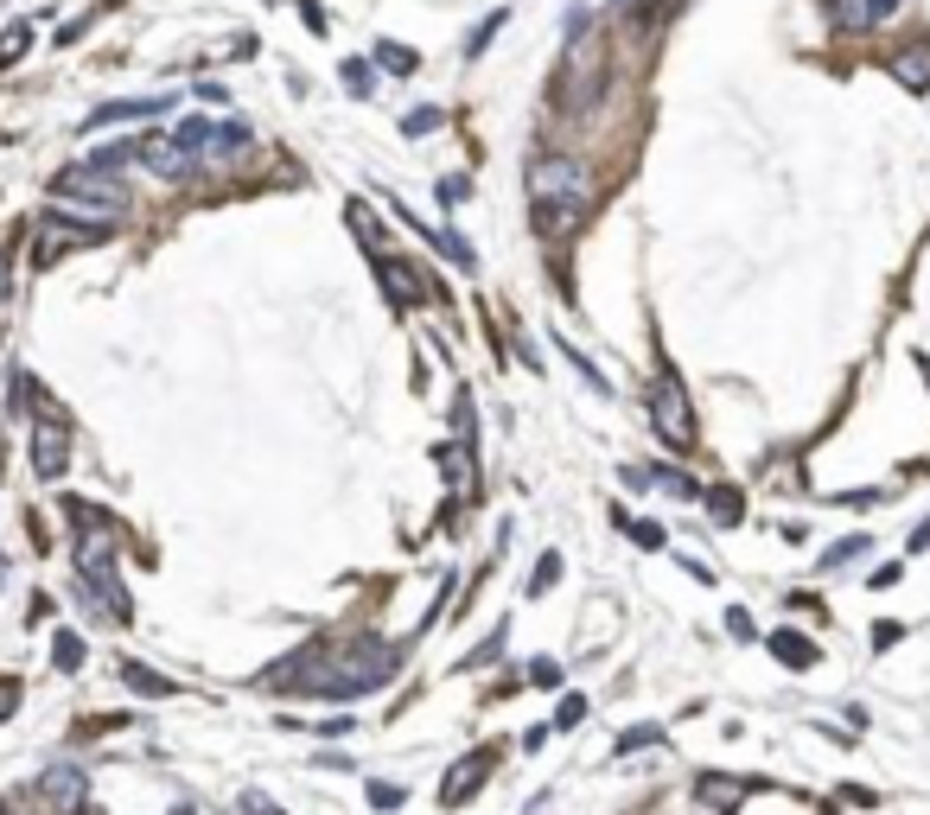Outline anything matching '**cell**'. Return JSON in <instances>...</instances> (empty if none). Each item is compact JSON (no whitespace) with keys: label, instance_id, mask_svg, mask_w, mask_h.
Returning a JSON list of instances; mask_svg holds the SVG:
<instances>
[{"label":"cell","instance_id":"obj_6","mask_svg":"<svg viewBox=\"0 0 930 815\" xmlns=\"http://www.w3.org/2000/svg\"><path fill=\"white\" fill-rule=\"evenodd\" d=\"M599 71H606V45L574 39V51H567V96H574V109H593L599 102Z\"/></svg>","mask_w":930,"mask_h":815},{"label":"cell","instance_id":"obj_2","mask_svg":"<svg viewBox=\"0 0 930 815\" xmlns=\"http://www.w3.org/2000/svg\"><path fill=\"white\" fill-rule=\"evenodd\" d=\"M51 198H83V204H96V211H109V217L122 211V204H134L122 172H115V166H96V160H90V166H64L58 179H51Z\"/></svg>","mask_w":930,"mask_h":815},{"label":"cell","instance_id":"obj_18","mask_svg":"<svg viewBox=\"0 0 930 815\" xmlns=\"http://www.w3.org/2000/svg\"><path fill=\"white\" fill-rule=\"evenodd\" d=\"M421 236L434 242V249H440V255H446V262H453V268H465V274L478 268V255H472V242H465V236H453V230H421Z\"/></svg>","mask_w":930,"mask_h":815},{"label":"cell","instance_id":"obj_25","mask_svg":"<svg viewBox=\"0 0 930 815\" xmlns=\"http://www.w3.org/2000/svg\"><path fill=\"white\" fill-rule=\"evenodd\" d=\"M867 548H873V542H867V535H848V542H835V548H822V567H848V561H854V554H867Z\"/></svg>","mask_w":930,"mask_h":815},{"label":"cell","instance_id":"obj_21","mask_svg":"<svg viewBox=\"0 0 930 815\" xmlns=\"http://www.w3.org/2000/svg\"><path fill=\"white\" fill-rule=\"evenodd\" d=\"M51 663H58L64 675L83 669V637H77V631H58V637H51Z\"/></svg>","mask_w":930,"mask_h":815},{"label":"cell","instance_id":"obj_15","mask_svg":"<svg viewBox=\"0 0 930 815\" xmlns=\"http://www.w3.org/2000/svg\"><path fill=\"white\" fill-rule=\"evenodd\" d=\"M829 20L841 32H873V26H880V13H873V0H829Z\"/></svg>","mask_w":930,"mask_h":815},{"label":"cell","instance_id":"obj_39","mask_svg":"<svg viewBox=\"0 0 930 815\" xmlns=\"http://www.w3.org/2000/svg\"><path fill=\"white\" fill-rule=\"evenodd\" d=\"M911 548H930V516H924L918 529H911Z\"/></svg>","mask_w":930,"mask_h":815},{"label":"cell","instance_id":"obj_33","mask_svg":"<svg viewBox=\"0 0 930 815\" xmlns=\"http://www.w3.org/2000/svg\"><path fill=\"white\" fill-rule=\"evenodd\" d=\"M497 26H504V13H491V20H485V26H478V32H472V39H465V58H478V51H485V45L497 39Z\"/></svg>","mask_w":930,"mask_h":815},{"label":"cell","instance_id":"obj_23","mask_svg":"<svg viewBox=\"0 0 930 815\" xmlns=\"http://www.w3.org/2000/svg\"><path fill=\"white\" fill-rule=\"evenodd\" d=\"M338 77H344V90H351L357 102H364V96L376 90V71H370V64H364V58H344V71H338Z\"/></svg>","mask_w":930,"mask_h":815},{"label":"cell","instance_id":"obj_7","mask_svg":"<svg viewBox=\"0 0 930 815\" xmlns=\"http://www.w3.org/2000/svg\"><path fill=\"white\" fill-rule=\"evenodd\" d=\"M39 796L51 803V815H83V803H90V777H83V765H45Z\"/></svg>","mask_w":930,"mask_h":815},{"label":"cell","instance_id":"obj_27","mask_svg":"<svg viewBox=\"0 0 930 815\" xmlns=\"http://www.w3.org/2000/svg\"><path fill=\"white\" fill-rule=\"evenodd\" d=\"M179 147H192V153H198V147H211V121H204V115L179 121Z\"/></svg>","mask_w":930,"mask_h":815},{"label":"cell","instance_id":"obj_5","mask_svg":"<svg viewBox=\"0 0 930 815\" xmlns=\"http://www.w3.org/2000/svg\"><path fill=\"white\" fill-rule=\"evenodd\" d=\"M109 236V223H83V217H58L51 211L45 223H39V242H32V262L39 268H51L64 249H90V242H102Z\"/></svg>","mask_w":930,"mask_h":815},{"label":"cell","instance_id":"obj_37","mask_svg":"<svg viewBox=\"0 0 930 815\" xmlns=\"http://www.w3.org/2000/svg\"><path fill=\"white\" fill-rule=\"evenodd\" d=\"M370 803L376 809H395V803H402V790H395V784H370Z\"/></svg>","mask_w":930,"mask_h":815},{"label":"cell","instance_id":"obj_9","mask_svg":"<svg viewBox=\"0 0 930 815\" xmlns=\"http://www.w3.org/2000/svg\"><path fill=\"white\" fill-rule=\"evenodd\" d=\"M376 287H383L389 306H415V300H421V274L408 268L395 249H376Z\"/></svg>","mask_w":930,"mask_h":815},{"label":"cell","instance_id":"obj_40","mask_svg":"<svg viewBox=\"0 0 930 815\" xmlns=\"http://www.w3.org/2000/svg\"><path fill=\"white\" fill-rule=\"evenodd\" d=\"M873 13H880V20H886V13H899V0H873Z\"/></svg>","mask_w":930,"mask_h":815},{"label":"cell","instance_id":"obj_26","mask_svg":"<svg viewBox=\"0 0 930 815\" xmlns=\"http://www.w3.org/2000/svg\"><path fill=\"white\" fill-rule=\"evenodd\" d=\"M580 720H587V695H561V707H555V733H574Z\"/></svg>","mask_w":930,"mask_h":815},{"label":"cell","instance_id":"obj_35","mask_svg":"<svg viewBox=\"0 0 930 815\" xmlns=\"http://www.w3.org/2000/svg\"><path fill=\"white\" fill-rule=\"evenodd\" d=\"M243 815H281V803H268L262 790H243Z\"/></svg>","mask_w":930,"mask_h":815},{"label":"cell","instance_id":"obj_12","mask_svg":"<svg viewBox=\"0 0 930 815\" xmlns=\"http://www.w3.org/2000/svg\"><path fill=\"white\" fill-rule=\"evenodd\" d=\"M147 166H153V179H192L198 172V153L192 147H179V141H147Z\"/></svg>","mask_w":930,"mask_h":815},{"label":"cell","instance_id":"obj_10","mask_svg":"<svg viewBox=\"0 0 930 815\" xmlns=\"http://www.w3.org/2000/svg\"><path fill=\"white\" fill-rule=\"evenodd\" d=\"M886 71H892V83H899V90H911V96H924L930 90V45L918 39V45H899L886 58Z\"/></svg>","mask_w":930,"mask_h":815},{"label":"cell","instance_id":"obj_41","mask_svg":"<svg viewBox=\"0 0 930 815\" xmlns=\"http://www.w3.org/2000/svg\"><path fill=\"white\" fill-rule=\"evenodd\" d=\"M918 370H924V376H930V357H918Z\"/></svg>","mask_w":930,"mask_h":815},{"label":"cell","instance_id":"obj_36","mask_svg":"<svg viewBox=\"0 0 930 815\" xmlns=\"http://www.w3.org/2000/svg\"><path fill=\"white\" fill-rule=\"evenodd\" d=\"M529 682H542V688H555V682H561V663H548V656H536V669H529Z\"/></svg>","mask_w":930,"mask_h":815},{"label":"cell","instance_id":"obj_20","mask_svg":"<svg viewBox=\"0 0 930 815\" xmlns=\"http://www.w3.org/2000/svg\"><path fill=\"white\" fill-rule=\"evenodd\" d=\"M243 147H249V128H243V121H223V128H211V153H217V160H243Z\"/></svg>","mask_w":930,"mask_h":815},{"label":"cell","instance_id":"obj_24","mask_svg":"<svg viewBox=\"0 0 930 815\" xmlns=\"http://www.w3.org/2000/svg\"><path fill=\"white\" fill-rule=\"evenodd\" d=\"M657 739H663V726H631V733H618L612 752H618V758H631V752H650Z\"/></svg>","mask_w":930,"mask_h":815},{"label":"cell","instance_id":"obj_11","mask_svg":"<svg viewBox=\"0 0 930 815\" xmlns=\"http://www.w3.org/2000/svg\"><path fill=\"white\" fill-rule=\"evenodd\" d=\"M172 109V96H122V102H102V109H90V121L83 128H109V121H147V115H166Z\"/></svg>","mask_w":930,"mask_h":815},{"label":"cell","instance_id":"obj_16","mask_svg":"<svg viewBox=\"0 0 930 815\" xmlns=\"http://www.w3.org/2000/svg\"><path fill=\"white\" fill-rule=\"evenodd\" d=\"M765 644H771V656H784L790 669H809V663H816V644H809L803 631H771Z\"/></svg>","mask_w":930,"mask_h":815},{"label":"cell","instance_id":"obj_42","mask_svg":"<svg viewBox=\"0 0 930 815\" xmlns=\"http://www.w3.org/2000/svg\"><path fill=\"white\" fill-rule=\"evenodd\" d=\"M0 561H7V554H0ZM0 580H7V567H0Z\"/></svg>","mask_w":930,"mask_h":815},{"label":"cell","instance_id":"obj_4","mask_svg":"<svg viewBox=\"0 0 930 815\" xmlns=\"http://www.w3.org/2000/svg\"><path fill=\"white\" fill-rule=\"evenodd\" d=\"M650 427H657L676 453L695 446V408H688V389L676 376H657V383H650Z\"/></svg>","mask_w":930,"mask_h":815},{"label":"cell","instance_id":"obj_22","mask_svg":"<svg viewBox=\"0 0 930 815\" xmlns=\"http://www.w3.org/2000/svg\"><path fill=\"white\" fill-rule=\"evenodd\" d=\"M376 64H383V71H395V77H408V71H415V64H421V58H415V51H408V45L383 39V45H376Z\"/></svg>","mask_w":930,"mask_h":815},{"label":"cell","instance_id":"obj_1","mask_svg":"<svg viewBox=\"0 0 930 815\" xmlns=\"http://www.w3.org/2000/svg\"><path fill=\"white\" fill-rule=\"evenodd\" d=\"M395 675V650H383V644H364L357 637L351 650H338V656H313V669H300L294 682L306 688V695H376Z\"/></svg>","mask_w":930,"mask_h":815},{"label":"cell","instance_id":"obj_32","mask_svg":"<svg viewBox=\"0 0 930 815\" xmlns=\"http://www.w3.org/2000/svg\"><path fill=\"white\" fill-rule=\"evenodd\" d=\"M465 192H472V179H465V172H446V179H440V204H446V211H453Z\"/></svg>","mask_w":930,"mask_h":815},{"label":"cell","instance_id":"obj_29","mask_svg":"<svg viewBox=\"0 0 930 815\" xmlns=\"http://www.w3.org/2000/svg\"><path fill=\"white\" fill-rule=\"evenodd\" d=\"M650 478H657V484H663V491H669V497H701V491H695V478H682V472H669V465H657V472H650Z\"/></svg>","mask_w":930,"mask_h":815},{"label":"cell","instance_id":"obj_34","mask_svg":"<svg viewBox=\"0 0 930 815\" xmlns=\"http://www.w3.org/2000/svg\"><path fill=\"white\" fill-rule=\"evenodd\" d=\"M625 535L637 548H663V523H625Z\"/></svg>","mask_w":930,"mask_h":815},{"label":"cell","instance_id":"obj_38","mask_svg":"<svg viewBox=\"0 0 930 815\" xmlns=\"http://www.w3.org/2000/svg\"><path fill=\"white\" fill-rule=\"evenodd\" d=\"M899 644V624H873V650H892Z\"/></svg>","mask_w":930,"mask_h":815},{"label":"cell","instance_id":"obj_8","mask_svg":"<svg viewBox=\"0 0 930 815\" xmlns=\"http://www.w3.org/2000/svg\"><path fill=\"white\" fill-rule=\"evenodd\" d=\"M64 465H71V433L51 421V414H39V421H32V472L58 478Z\"/></svg>","mask_w":930,"mask_h":815},{"label":"cell","instance_id":"obj_3","mask_svg":"<svg viewBox=\"0 0 930 815\" xmlns=\"http://www.w3.org/2000/svg\"><path fill=\"white\" fill-rule=\"evenodd\" d=\"M529 198L536 204H561V198H587V160L580 153H536L523 172Z\"/></svg>","mask_w":930,"mask_h":815},{"label":"cell","instance_id":"obj_28","mask_svg":"<svg viewBox=\"0 0 930 815\" xmlns=\"http://www.w3.org/2000/svg\"><path fill=\"white\" fill-rule=\"evenodd\" d=\"M440 121H446L440 109H415V115H402V134H408V141H415V134H434Z\"/></svg>","mask_w":930,"mask_h":815},{"label":"cell","instance_id":"obj_30","mask_svg":"<svg viewBox=\"0 0 930 815\" xmlns=\"http://www.w3.org/2000/svg\"><path fill=\"white\" fill-rule=\"evenodd\" d=\"M26 39H32L26 26H7V32H0V64H20V51H26Z\"/></svg>","mask_w":930,"mask_h":815},{"label":"cell","instance_id":"obj_17","mask_svg":"<svg viewBox=\"0 0 930 815\" xmlns=\"http://www.w3.org/2000/svg\"><path fill=\"white\" fill-rule=\"evenodd\" d=\"M122 682L134 688V695H147V701H166V695H172V682H166V675H153L147 663H134V656L122 663Z\"/></svg>","mask_w":930,"mask_h":815},{"label":"cell","instance_id":"obj_43","mask_svg":"<svg viewBox=\"0 0 930 815\" xmlns=\"http://www.w3.org/2000/svg\"><path fill=\"white\" fill-rule=\"evenodd\" d=\"M0 815H7V809H0Z\"/></svg>","mask_w":930,"mask_h":815},{"label":"cell","instance_id":"obj_13","mask_svg":"<svg viewBox=\"0 0 930 815\" xmlns=\"http://www.w3.org/2000/svg\"><path fill=\"white\" fill-rule=\"evenodd\" d=\"M746 790H752L746 777H714V771H708V777H701V784H695V796H701V803H708V809H720V815H733L739 803H746Z\"/></svg>","mask_w":930,"mask_h":815},{"label":"cell","instance_id":"obj_14","mask_svg":"<svg viewBox=\"0 0 930 815\" xmlns=\"http://www.w3.org/2000/svg\"><path fill=\"white\" fill-rule=\"evenodd\" d=\"M485 765H491V752H472V758H465V765H459L453 777H446V790H440V796H446V809H453L459 796H472L478 784H485Z\"/></svg>","mask_w":930,"mask_h":815},{"label":"cell","instance_id":"obj_19","mask_svg":"<svg viewBox=\"0 0 930 815\" xmlns=\"http://www.w3.org/2000/svg\"><path fill=\"white\" fill-rule=\"evenodd\" d=\"M708 510H714V523H720V529H733L739 516H746V497H739L733 484H714V491H708Z\"/></svg>","mask_w":930,"mask_h":815},{"label":"cell","instance_id":"obj_31","mask_svg":"<svg viewBox=\"0 0 930 815\" xmlns=\"http://www.w3.org/2000/svg\"><path fill=\"white\" fill-rule=\"evenodd\" d=\"M555 580H561V554H542V567H536V580H529V593L542 599V593H548V586H555Z\"/></svg>","mask_w":930,"mask_h":815}]
</instances>
